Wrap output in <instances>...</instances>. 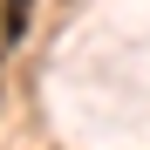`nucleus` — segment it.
<instances>
[{"instance_id":"1","label":"nucleus","mask_w":150,"mask_h":150,"mask_svg":"<svg viewBox=\"0 0 150 150\" xmlns=\"http://www.w3.org/2000/svg\"><path fill=\"white\" fill-rule=\"evenodd\" d=\"M28 7H34V0H7V14H0V41H21V34H28Z\"/></svg>"}]
</instances>
